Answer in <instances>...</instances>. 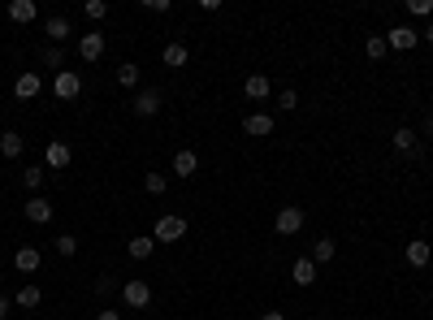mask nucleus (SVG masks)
I'll use <instances>...</instances> for the list:
<instances>
[{
	"mask_svg": "<svg viewBox=\"0 0 433 320\" xmlns=\"http://www.w3.org/2000/svg\"><path fill=\"white\" fill-rule=\"evenodd\" d=\"M182 234H186V217H178V212H165L152 230L156 243H182Z\"/></svg>",
	"mask_w": 433,
	"mask_h": 320,
	"instance_id": "f257e3e1",
	"label": "nucleus"
},
{
	"mask_svg": "<svg viewBox=\"0 0 433 320\" xmlns=\"http://www.w3.org/2000/svg\"><path fill=\"white\" fill-rule=\"evenodd\" d=\"M122 303H126V308H135V312H143L152 303V286L143 281V277H131V281L122 286Z\"/></svg>",
	"mask_w": 433,
	"mask_h": 320,
	"instance_id": "f03ea898",
	"label": "nucleus"
},
{
	"mask_svg": "<svg viewBox=\"0 0 433 320\" xmlns=\"http://www.w3.org/2000/svg\"><path fill=\"white\" fill-rule=\"evenodd\" d=\"M273 230L282 238H295L303 230V208H278V217H273Z\"/></svg>",
	"mask_w": 433,
	"mask_h": 320,
	"instance_id": "7ed1b4c3",
	"label": "nucleus"
},
{
	"mask_svg": "<svg viewBox=\"0 0 433 320\" xmlns=\"http://www.w3.org/2000/svg\"><path fill=\"white\" fill-rule=\"evenodd\" d=\"M78 91H83V78H78L74 70H61V74L52 78V95H57V100H74Z\"/></svg>",
	"mask_w": 433,
	"mask_h": 320,
	"instance_id": "20e7f679",
	"label": "nucleus"
},
{
	"mask_svg": "<svg viewBox=\"0 0 433 320\" xmlns=\"http://www.w3.org/2000/svg\"><path fill=\"white\" fill-rule=\"evenodd\" d=\"M78 57H83V61H100L104 57V30H87V35H78Z\"/></svg>",
	"mask_w": 433,
	"mask_h": 320,
	"instance_id": "39448f33",
	"label": "nucleus"
},
{
	"mask_svg": "<svg viewBox=\"0 0 433 320\" xmlns=\"http://www.w3.org/2000/svg\"><path fill=\"white\" fill-rule=\"evenodd\" d=\"M386 43L394 48V52H412V48L421 43V30H412V26H394L390 35H386Z\"/></svg>",
	"mask_w": 433,
	"mask_h": 320,
	"instance_id": "423d86ee",
	"label": "nucleus"
},
{
	"mask_svg": "<svg viewBox=\"0 0 433 320\" xmlns=\"http://www.w3.org/2000/svg\"><path fill=\"white\" fill-rule=\"evenodd\" d=\"M44 91V78L35 74V70H26V74H18V83H13V95L18 100H35V95Z\"/></svg>",
	"mask_w": 433,
	"mask_h": 320,
	"instance_id": "0eeeda50",
	"label": "nucleus"
},
{
	"mask_svg": "<svg viewBox=\"0 0 433 320\" xmlns=\"http://www.w3.org/2000/svg\"><path fill=\"white\" fill-rule=\"evenodd\" d=\"M131 108H135V113H139V117H156V113H160V91H156V87H148V91H139V95H135V100H131Z\"/></svg>",
	"mask_w": 433,
	"mask_h": 320,
	"instance_id": "6e6552de",
	"label": "nucleus"
},
{
	"mask_svg": "<svg viewBox=\"0 0 433 320\" xmlns=\"http://www.w3.org/2000/svg\"><path fill=\"white\" fill-rule=\"evenodd\" d=\"M243 134L269 139V134H273V117H269V113H247V117H243Z\"/></svg>",
	"mask_w": 433,
	"mask_h": 320,
	"instance_id": "1a4fd4ad",
	"label": "nucleus"
},
{
	"mask_svg": "<svg viewBox=\"0 0 433 320\" xmlns=\"http://www.w3.org/2000/svg\"><path fill=\"white\" fill-rule=\"evenodd\" d=\"M39 264H44L39 247H18L13 251V268H18V273H39Z\"/></svg>",
	"mask_w": 433,
	"mask_h": 320,
	"instance_id": "9d476101",
	"label": "nucleus"
},
{
	"mask_svg": "<svg viewBox=\"0 0 433 320\" xmlns=\"http://www.w3.org/2000/svg\"><path fill=\"white\" fill-rule=\"evenodd\" d=\"M44 165H48V169H66V165H70V143L52 139V143L44 148Z\"/></svg>",
	"mask_w": 433,
	"mask_h": 320,
	"instance_id": "9b49d317",
	"label": "nucleus"
},
{
	"mask_svg": "<svg viewBox=\"0 0 433 320\" xmlns=\"http://www.w3.org/2000/svg\"><path fill=\"white\" fill-rule=\"evenodd\" d=\"M316 277H320V268H316V264L308 260V255H303V260H295V264H291V281H295V286H312Z\"/></svg>",
	"mask_w": 433,
	"mask_h": 320,
	"instance_id": "f8f14e48",
	"label": "nucleus"
},
{
	"mask_svg": "<svg viewBox=\"0 0 433 320\" xmlns=\"http://www.w3.org/2000/svg\"><path fill=\"white\" fill-rule=\"evenodd\" d=\"M26 221H35V226H48V221H52V203H48L44 195L26 199Z\"/></svg>",
	"mask_w": 433,
	"mask_h": 320,
	"instance_id": "ddd939ff",
	"label": "nucleus"
},
{
	"mask_svg": "<svg viewBox=\"0 0 433 320\" xmlns=\"http://www.w3.org/2000/svg\"><path fill=\"white\" fill-rule=\"evenodd\" d=\"M195 169H200V156L191 148H182L178 156H173V173H178V178H195Z\"/></svg>",
	"mask_w": 433,
	"mask_h": 320,
	"instance_id": "4468645a",
	"label": "nucleus"
},
{
	"mask_svg": "<svg viewBox=\"0 0 433 320\" xmlns=\"http://www.w3.org/2000/svg\"><path fill=\"white\" fill-rule=\"evenodd\" d=\"M44 35H48V43H61V39H70V18H61V13H57V18H48L44 22Z\"/></svg>",
	"mask_w": 433,
	"mask_h": 320,
	"instance_id": "2eb2a0df",
	"label": "nucleus"
},
{
	"mask_svg": "<svg viewBox=\"0 0 433 320\" xmlns=\"http://www.w3.org/2000/svg\"><path fill=\"white\" fill-rule=\"evenodd\" d=\"M186 61H191V48H186L182 39H173V43H165V66H169V70H182V66H186Z\"/></svg>",
	"mask_w": 433,
	"mask_h": 320,
	"instance_id": "dca6fc26",
	"label": "nucleus"
},
{
	"mask_svg": "<svg viewBox=\"0 0 433 320\" xmlns=\"http://www.w3.org/2000/svg\"><path fill=\"white\" fill-rule=\"evenodd\" d=\"M269 91H273V83H269L264 74H251L247 83H243V95H247V100H269Z\"/></svg>",
	"mask_w": 433,
	"mask_h": 320,
	"instance_id": "f3484780",
	"label": "nucleus"
},
{
	"mask_svg": "<svg viewBox=\"0 0 433 320\" xmlns=\"http://www.w3.org/2000/svg\"><path fill=\"white\" fill-rule=\"evenodd\" d=\"M35 13H39L35 0H9V22H22L26 26V22H35Z\"/></svg>",
	"mask_w": 433,
	"mask_h": 320,
	"instance_id": "a211bd4d",
	"label": "nucleus"
},
{
	"mask_svg": "<svg viewBox=\"0 0 433 320\" xmlns=\"http://www.w3.org/2000/svg\"><path fill=\"white\" fill-rule=\"evenodd\" d=\"M22 148H26V143H22L18 130H5V134H0V156H5V160H18Z\"/></svg>",
	"mask_w": 433,
	"mask_h": 320,
	"instance_id": "6ab92c4d",
	"label": "nucleus"
},
{
	"mask_svg": "<svg viewBox=\"0 0 433 320\" xmlns=\"http://www.w3.org/2000/svg\"><path fill=\"white\" fill-rule=\"evenodd\" d=\"M433 260V247L425 243V238H416V243H407V264H416V268H425Z\"/></svg>",
	"mask_w": 433,
	"mask_h": 320,
	"instance_id": "aec40b11",
	"label": "nucleus"
},
{
	"mask_svg": "<svg viewBox=\"0 0 433 320\" xmlns=\"http://www.w3.org/2000/svg\"><path fill=\"white\" fill-rule=\"evenodd\" d=\"M334 251H338V247H334V238H316V243H312V255H308V260L320 268V264H329L334 260Z\"/></svg>",
	"mask_w": 433,
	"mask_h": 320,
	"instance_id": "412c9836",
	"label": "nucleus"
},
{
	"mask_svg": "<svg viewBox=\"0 0 433 320\" xmlns=\"http://www.w3.org/2000/svg\"><path fill=\"white\" fill-rule=\"evenodd\" d=\"M13 303H18V308H26V312H35L39 303H44V290H39V286H22V290L13 294Z\"/></svg>",
	"mask_w": 433,
	"mask_h": 320,
	"instance_id": "4be33fe9",
	"label": "nucleus"
},
{
	"mask_svg": "<svg viewBox=\"0 0 433 320\" xmlns=\"http://www.w3.org/2000/svg\"><path fill=\"white\" fill-rule=\"evenodd\" d=\"M126 251H131V260H148V255L156 251V238L139 234V238H131V247H126Z\"/></svg>",
	"mask_w": 433,
	"mask_h": 320,
	"instance_id": "5701e85b",
	"label": "nucleus"
},
{
	"mask_svg": "<svg viewBox=\"0 0 433 320\" xmlns=\"http://www.w3.org/2000/svg\"><path fill=\"white\" fill-rule=\"evenodd\" d=\"M394 148L398 152H416V130H412V126H398V130H394Z\"/></svg>",
	"mask_w": 433,
	"mask_h": 320,
	"instance_id": "b1692460",
	"label": "nucleus"
},
{
	"mask_svg": "<svg viewBox=\"0 0 433 320\" xmlns=\"http://www.w3.org/2000/svg\"><path fill=\"white\" fill-rule=\"evenodd\" d=\"M364 52H368V57H373V61H381V57H386V52H390V43H386V35H368V43H364Z\"/></svg>",
	"mask_w": 433,
	"mask_h": 320,
	"instance_id": "393cba45",
	"label": "nucleus"
},
{
	"mask_svg": "<svg viewBox=\"0 0 433 320\" xmlns=\"http://www.w3.org/2000/svg\"><path fill=\"white\" fill-rule=\"evenodd\" d=\"M117 83H122V87H139V66H135V61L117 66Z\"/></svg>",
	"mask_w": 433,
	"mask_h": 320,
	"instance_id": "a878e982",
	"label": "nucleus"
},
{
	"mask_svg": "<svg viewBox=\"0 0 433 320\" xmlns=\"http://www.w3.org/2000/svg\"><path fill=\"white\" fill-rule=\"evenodd\" d=\"M44 178H48L44 165H26V169H22V182H26L30 190H39V186H44Z\"/></svg>",
	"mask_w": 433,
	"mask_h": 320,
	"instance_id": "bb28decb",
	"label": "nucleus"
},
{
	"mask_svg": "<svg viewBox=\"0 0 433 320\" xmlns=\"http://www.w3.org/2000/svg\"><path fill=\"white\" fill-rule=\"evenodd\" d=\"M143 186H148V195H165L169 178H165V173H148V178H143Z\"/></svg>",
	"mask_w": 433,
	"mask_h": 320,
	"instance_id": "cd10ccee",
	"label": "nucleus"
},
{
	"mask_svg": "<svg viewBox=\"0 0 433 320\" xmlns=\"http://www.w3.org/2000/svg\"><path fill=\"white\" fill-rule=\"evenodd\" d=\"M57 255H66V260H70V255H78V238L74 234H61L57 238Z\"/></svg>",
	"mask_w": 433,
	"mask_h": 320,
	"instance_id": "c85d7f7f",
	"label": "nucleus"
},
{
	"mask_svg": "<svg viewBox=\"0 0 433 320\" xmlns=\"http://www.w3.org/2000/svg\"><path fill=\"white\" fill-rule=\"evenodd\" d=\"M44 66L61 74V66H66V57H61V48H44Z\"/></svg>",
	"mask_w": 433,
	"mask_h": 320,
	"instance_id": "c756f323",
	"label": "nucleus"
},
{
	"mask_svg": "<svg viewBox=\"0 0 433 320\" xmlns=\"http://www.w3.org/2000/svg\"><path fill=\"white\" fill-rule=\"evenodd\" d=\"M407 13H412V18H429V13H433V0H407Z\"/></svg>",
	"mask_w": 433,
	"mask_h": 320,
	"instance_id": "7c9ffc66",
	"label": "nucleus"
},
{
	"mask_svg": "<svg viewBox=\"0 0 433 320\" xmlns=\"http://www.w3.org/2000/svg\"><path fill=\"white\" fill-rule=\"evenodd\" d=\"M83 13H87V18H95V22H100L104 13H108V5H104V0H87V5H83Z\"/></svg>",
	"mask_w": 433,
	"mask_h": 320,
	"instance_id": "2f4dec72",
	"label": "nucleus"
},
{
	"mask_svg": "<svg viewBox=\"0 0 433 320\" xmlns=\"http://www.w3.org/2000/svg\"><path fill=\"white\" fill-rule=\"evenodd\" d=\"M278 108H282V113H291V108H299V95H295L291 87H286V91L278 95Z\"/></svg>",
	"mask_w": 433,
	"mask_h": 320,
	"instance_id": "473e14b6",
	"label": "nucleus"
},
{
	"mask_svg": "<svg viewBox=\"0 0 433 320\" xmlns=\"http://www.w3.org/2000/svg\"><path fill=\"white\" fill-rule=\"evenodd\" d=\"M143 5H148L152 13H169V0H143Z\"/></svg>",
	"mask_w": 433,
	"mask_h": 320,
	"instance_id": "72a5a7b5",
	"label": "nucleus"
},
{
	"mask_svg": "<svg viewBox=\"0 0 433 320\" xmlns=\"http://www.w3.org/2000/svg\"><path fill=\"white\" fill-rule=\"evenodd\" d=\"M95 320H122V316H117L113 308H104V312H95Z\"/></svg>",
	"mask_w": 433,
	"mask_h": 320,
	"instance_id": "f704fd0d",
	"label": "nucleus"
},
{
	"mask_svg": "<svg viewBox=\"0 0 433 320\" xmlns=\"http://www.w3.org/2000/svg\"><path fill=\"white\" fill-rule=\"evenodd\" d=\"M0 320H9V294H0Z\"/></svg>",
	"mask_w": 433,
	"mask_h": 320,
	"instance_id": "c9c22d12",
	"label": "nucleus"
},
{
	"mask_svg": "<svg viewBox=\"0 0 433 320\" xmlns=\"http://www.w3.org/2000/svg\"><path fill=\"white\" fill-rule=\"evenodd\" d=\"M260 320H286V312H264Z\"/></svg>",
	"mask_w": 433,
	"mask_h": 320,
	"instance_id": "e433bc0d",
	"label": "nucleus"
},
{
	"mask_svg": "<svg viewBox=\"0 0 433 320\" xmlns=\"http://www.w3.org/2000/svg\"><path fill=\"white\" fill-rule=\"evenodd\" d=\"M425 134H429V139H433V113H429V117H425Z\"/></svg>",
	"mask_w": 433,
	"mask_h": 320,
	"instance_id": "4c0bfd02",
	"label": "nucleus"
},
{
	"mask_svg": "<svg viewBox=\"0 0 433 320\" xmlns=\"http://www.w3.org/2000/svg\"><path fill=\"white\" fill-rule=\"evenodd\" d=\"M425 39H429V43H433V22H429V26H425Z\"/></svg>",
	"mask_w": 433,
	"mask_h": 320,
	"instance_id": "58836bf2",
	"label": "nucleus"
},
{
	"mask_svg": "<svg viewBox=\"0 0 433 320\" xmlns=\"http://www.w3.org/2000/svg\"><path fill=\"white\" fill-rule=\"evenodd\" d=\"M44 320H57V316H44Z\"/></svg>",
	"mask_w": 433,
	"mask_h": 320,
	"instance_id": "ea45409f",
	"label": "nucleus"
}]
</instances>
